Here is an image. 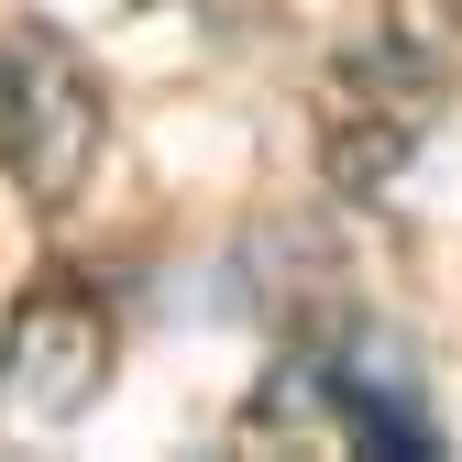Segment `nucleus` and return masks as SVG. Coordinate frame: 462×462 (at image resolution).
Here are the masks:
<instances>
[{
    "instance_id": "obj_1",
    "label": "nucleus",
    "mask_w": 462,
    "mask_h": 462,
    "mask_svg": "<svg viewBox=\"0 0 462 462\" xmlns=\"http://www.w3.org/2000/svg\"><path fill=\"white\" fill-rule=\"evenodd\" d=\"M99 154H110V88H99V67L44 12H12L0 23V177H12L23 209L55 231L99 188Z\"/></svg>"
},
{
    "instance_id": "obj_2",
    "label": "nucleus",
    "mask_w": 462,
    "mask_h": 462,
    "mask_svg": "<svg viewBox=\"0 0 462 462\" xmlns=\"http://www.w3.org/2000/svg\"><path fill=\"white\" fill-rule=\"evenodd\" d=\"M440 67L408 23H364L353 44L319 67V99H309V143H319V177L341 199H385L396 177L419 165V143L440 133Z\"/></svg>"
},
{
    "instance_id": "obj_3",
    "label": "nucleus",
    "mask_w": 462,
    "mask_h": 462,
    "mask_svg": "<svg viewBox=\"0 0 462 462\" xmlns=\"http://www.w3.org/2000/svg\"><path fill=\"white\" fill-rule=\"evenodd\" d=\"M243 430H286V440H319V451H440V419L419 408V385L374 364L364 353V330H319L298 341L264 385H254V408Z\"/></svg>"
},
{
    "instance_id": "obj_4",
    "label": "nucleus",
    "mask_w": 462,
    "mask_h": 462,
    "mask_svg": "<svg viewBox=\"0 0 462 462\" xmlns=\"http://www.w3.org/2000/svg\"><path fill=\"white\" fill-rule=\"evenodd\" d=\"M110 374H122V309L99 298V275L78 264H44L12 309H0V396H12L23 419L44 430H67L88 419Z\"/></svg>"
},
{
    "instance_id": "obj_5",
    "label": "nucleus",
    "mask_w": 462,
    "mask_h": 462,
    "mask_svg": "<svg viewBox=\"0 0 462 462\" xmlns=\"http://www.w3.org/2000/svg\"><path fill=\"white\" fill-rule=\"evenodd\" d=\"M430 12H451V23H462V0H430Z\"/></svg>"
}]
</instances>
